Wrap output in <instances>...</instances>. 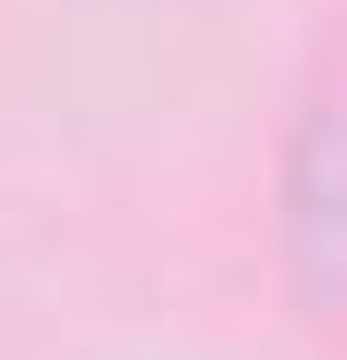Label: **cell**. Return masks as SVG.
Returning <instances> with one entry per match:
<instances>
[{"label":"cell","instance_id":"6da1fadb","mask_svg":"<svg viewBox=\"0 0 347 360\" xmlns=\"http://www.w3.org/2000/svg\"><path fill=\"white\" fill-rule=\"evenodd\" d=\"M285 274L322 323H347V100H310L285 149Z\"/></svg>","mask_w":347,"mask_h":360}]
</instances>
